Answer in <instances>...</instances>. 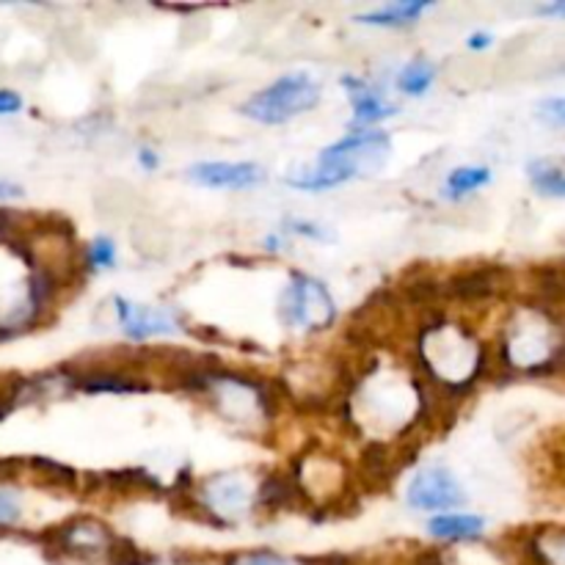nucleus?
<instances>
[{"label": "nucleus", "instance_id": "f257e3e1", "mask_svg": "<svg viewBox=\"0 0 565 565\" xmlns=\"http://www.w3.org/2000/svg\"><path fill=\"white\" fill-rule=\"evenodd\" d=\"M392 155L386 133L370 130V133H351L342 142L323 149L318 163L304 174H295L287 183L300 191H329L356 177H372L386 165Z\"/></svg>", "mask_w": 565, "mask_h": 565}, {"label": "nucleus", "instance_id": "f03ea898", "mask_svg": "<svg viewBox=\"0 0 565 565\" xmlns=\"http://www.w3.org/2000/svg\"><path fill=\"white\" fill-rule=\"evenodd\" d=\"M320 86L307 75V72H295V75L279 77L268 89L257 91L243 102V116L254 119L262 124H284L295 119L298 113H307L318 106Z\"/></svg>", "mask_w": 565, "mask_h": 565}, {"label": "nucleus", "instance_id": "7ed1b4c3", "mask_svg": "<svg viewBox=\"0 0 565 565\" xmlns=\"http://www.w3.org/2000/svg\"><path fill=\"white\" fill-rule=\"evenodd\" d=\"M334 315L336 307L334 300H331L329 290H326L318 279L295 273L287 293H284L282 298L284 323L304 331H320L326 329V326H331Z\"/></svg>", "mask_w": 565, "mask_h": 565}, {"label": "nucleus", "instance_id": "20e7f679", "mask_svg": "<svg viewBox=\"0 0 565 565\" xmlns=\"http://www.w3.org/2000/svg\"><path fill=\"white\" fill-rule=\"evenodd\" d=\"M464 500L466 494L458 480L442 466L417 471L412 486H408V502L417 511H444V507L460 505Z\"/></svg>", "mask_w": 565, "mask_h": 565}, {"label": "nucleus", "instance_id": "39448f33", "mask_svg": "<svg viewBox=\"0 0 565 565\" xmlns=\"http://www.w3.org/2000/svg\"><path fill=\"white\" fill-rule=\"evenodd\" d=\"M191 183L201 188L246 191L266 180V171L257 163H196L188 169Z\"/></svg>", "mask_w": 565, "mask_h": 565}, {"label": "nucleus", "instance_id": "423d86ee", "mask_svg": "<svg viewBox=\"0 0 565 565\" xmlns=\"http://www.w3.org/2000/svg\"><path fill=\"white\" fill-rule=\"evenodd\" d=\"M116 315L124 334L133 336V340H147V336H155V334H169V331H174L180 326L177 315L174 312L138 307V304H130V300L124 298H116Z\"/></svg>", "mask_w": 565, "mask_h": 565}, {"label": "nucleus", "instance_id": "0eeeda50", "mask_svg": "<svg viewBox=\"0 0 565 565\" xmlns=\"http://www.w3.org/2000/svg\"><path fill=\"white\" fill-rule=\"evenodd\" d=\"M342 83L347 86L351 91V100H354V124H372V122H381V119L392 116L395 113V106H389V102L381 100L376 89H370L367 83L356 81V77H342Z\"/></svg>", "mask_w": 565, "mask_h": 565}, {"label": "nucleus", "instance_id": "6e6552de", "mask_svg": "<svg viewBox=\"0 0 565 565\" xmlns=\"http://www.w3.org/2000/svg\"><path fill=\"white\" fill-rule=\"evenodd\" d=\"M494 290H496V271H491V268L458 273V277L450 279V284H447V293L455 295V298H464V300L489 298Z\"/></svg>", "mask_w": 565, "mask_h": 565}, {"label": "nucleus", "instance_id": "1a4fd4ad", "mask_svg": "<svg viewBox=\"0 0 565 565\" xmlns=\"http://www.w3.org/2000/svg\"><path fill=\"white\" fill-rule=\"evenodd\" d=\"M486 518L483 516H437L430 518V536L447 538V541H466V538H477L483 532Z\"/></svg>", "mask_w": 565, "mask_h": 565}, {"label": "nucleus", "instance_id": "9d476101", "mask_svg": "<svg viewBox=\"0 0 565 565\" xmlns=\"http://www.w3.org/2000/svg\"><path fill=\"white\" fill-rule=\"evenodd\" d=\"M430 9V3H395V7H383L378 12L361 14L356 17L365 25H392V28H403V25L417 23L419 14H425Z\"/></svg>", "mask_w": 565, "mask_h": 565}, {"label": "nucleus", "instance_id": "9b49d317", "mask_svg": "<svg viewBox=\"0 0 565 565\" xmlns=\"http://www.w3.org/2000/svg\"><path fill=\"white\" fill-rule=\"evenodd\" d=\"M491 183V171L483 169V165H464V169H455L453 174L447 177V196H464L471 194V191L483 188V185Z\"/></svg>", "mask_w": 565, "mask_h": 565}, {"label": "nucleus", "instance_id": "f8f14e48", "mask_svg": "<svg viewBox=\"0 0 565 565\" xmlns=\"http://www.w3.org/2000/svg\"><path fill=\"white\" fill-rule=\"evenodd\" d=\"M530 180L532 185H536L538 194L552 196V199H560V196L565 194L563 171L554 163H549V160H536V163H530Z\"/></svg>", "mask_w": 565, "mask_h": 565}, {"label": "nucleus", "instance_id": "ddd939ff", "mask_svg": "<svg viewBox=\"0 0 565 565\" xmlns=\"http://www.w3.org/2000/svg\"><path fill=\"white\" fill-rule=\"evenodd\" d=\"M433 77H437V66L428 64V61H414V64H408L406 70L401 72V77H397V86H401V91H406V95H425L428 91V86L433 83Z\"/></svg>", "mask_w": 565, "mask_h": 565}, {"label": "nucleus", "instance_id": "4468645a", "mask_svg": "<svg viewBox=\"0 0 565 565\" xmlns=\"http://www.w3.org/2000/svg\"><path fill=\"white\" fill-rule=\"evenodd\" d=\"M295 494H298L295 483H290L284 477H268L262 489H259V505L284 507L295 500Z\"/></svg>", "mask_w": 565, "mask_h": 565}, {"label": "nucleus", "instance_id": "2eb2a0df", "mask_svg": "<svg viewBox=\"0 0 565 565\" xmlns=\"http://www.w3.org/2000/svg\"><path fill=\"white\" fill-rule=\"evenodd\" d=\"M108 560H111V565H147L149 560L144 557L142 552H138L136 546L130 541H116L108 546Z\"/></svg>", "mask_w": 565, "mask_h": 565}, {"label": "nucleus", "instance_id": "dca6fc26", "mask_svg": "<svg viewBox=\"0 0 565 565\" xmlns=\"http://www.w3.org/2000/svg\"><path fill=\"white\" fill-rule=\"evenodd\" d=\"M89 259L95 268H113V262H116V246L108 237H100V241L91 243Z\"/></svg>", "mask_w": 565, "mask_h": 565}, {"label": "nucleus", "instance_id": "f3484780", "mask_svg": "<svg viewBox=\"0 0 565 565\" xmlns=\"http://www.w3.org/2000/svg\"><path fill=\"white\" fill-rule=\"evenodd\" d=\"M230 565H298V563H293V560L282 557V554H273V552H251V554H241V557H235Z\"/></svg>", "mask_w": 565, "mask_h": 565}, {"label": "nucleus", "instance_id": "a211bd4d", "mask_svg": "<svg viewBox=\"0 0 565 565\" xmlns=\"http://www.w3.org/2000/svg\"><path fill=\"white\" fill-rule=\"evenodd\" d=\"M20 518V505L9 491H0V525H12Z\"/></svg>", "mask_w": 565, "mask_h": 565}, {"label": "nucleus", "instance_id": "6ab92c4d", "mask_svg": "<svg viewBox=\"0 0 565 565\" xmlns=\"http://www.w3.org/2000/svg\"><path fill=\"white\" fill-rule=\"evenodd\" d=\"M23 108V97L17 91H9V89H0V116H7V113H17Z\"/></svg>", "mask_w": 565, "mask_h": 565}, {"label": "nucleus", "instance_id": "aec40b11", "mask_svg": "<svg viewBox=\"0 0 565 565\" xmlns=\"http://www.w3.org/2000/svg\"><path fill=\"white\" fill-rule=\"evenodd\" d=\"M563 100H549V102H543V116L549 119V122L554 124V127H563V122H565V111H563Z\"/></svg>", "mask_w": 565, "mask_h": 565}, {"label": "nucleus", "instance_id": "412c9836", "mask_svg": "<svg viewBox=\"0 0 565 565\" xmlns=\"http://www.w3.org/2000/svg\"><path fill=\"white\" fill-rule=\"evenodd\" d=\"M491 45V36L489 34H475L469 36V48L471 50H486Z\"/></svg>", "mask_w": 565, "mask_h": 565}, {"label": "nucleus", "instance_id": "4be33fe9", "mask_svg": "<svg viewBox=\"0 0 565 565\" xmlns=\"http://www.w3.org/2000/svg\"><path fill=\"white\" fill-rule=\"evenodd\" d=\"M20 194H23V188H20V185L3 183V180H0V199H12V196H20Z\"/></svg>", "mask_w": 565, "mask_h": 565}, {"label": "nucleus", "instance_id": "5701e85b", "mask_svg": "<svg viewBox=\"0 0 565 565\" xmlns=\"http://www.w3.org/2000/svg\"><path fill=\"white\" fill-rule=\"evenodd\" d=\"M138 160H142V165L144 169H158V158H155V152H149V149H142V152H138Z\"/></svg>", "mask_w": 565, "mask_h": 565}, {"label": "nucleus", "instance_id": "b1692460", "mask_svg": "<svg viewBox=\"0 0 565 565\" xmlns=\"http://www.w3.org/2000/svg\"><path fill=\"white\" fill-rule=\"evenodd\" d=\"M563 3H554V7H541V9H538V12H541V14H560V12H563Z\"/></svg>", "mask_w": 565, "mask_h": 565}]
</instances>
